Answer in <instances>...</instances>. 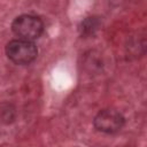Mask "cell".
I'll return each mask as SVG.
<instances>
[{"instance_id":"obj_1","label":"cell","mask_w":147,"mask_h":147,"mask_svg":"<svg viewBox=\"0 0 147 147\" xmlns=\"http://www.w3.org/2000/svg\"><path fill=\"white\" fill-rule=\"evenodd\" d=\"M6 55L15 64L24 65L33 62L38 55V48L33 41L14 39L6 45Z\"/></svg>"},{"instance_id":"obj_2","label":"cell","mask_w":147,"mask_h":147,"mask_svg":"<svg viewBox=\"0 0 147 147\" xmlns=\"http://www.w3.org/2000/svg\"><path fill=\"white\" fill-rule=\"evenodd\" d=\"M11 30L20 39L33 41L38 39L44 32V23L38 16L24 14L17 16L13 21Z\"/></svg>"},{"instance_id":"obj_3","label":"cell","mask_w":147,"mask_h":147,"mask_svg":"<svg viewBox=\"0 0 147 147\" xmlns=\"http://www.w3.org/2000/svg\"><path fill=\"white\" fill-rule=\"evenodd\" d=\"M124 116L115 109H102L95 115L93 119L94 127L98 131L108 134L118 132L124 126Z\"/></svg>"},{"instance_id":"obj_4","label":"cell","mask_w":147,"mask_h":147,"mask_svg":"<svg viewBox=\"0 0 147 147\" xmlns=\"http://www.w3.org/2000/svg\"><path fill=\"white\" fill-rule=\"evenodd\" d=\"M100 28V20L95 16L86 17L79 24V32L82 36H92Z\"/></svg>"}]
</instances>
